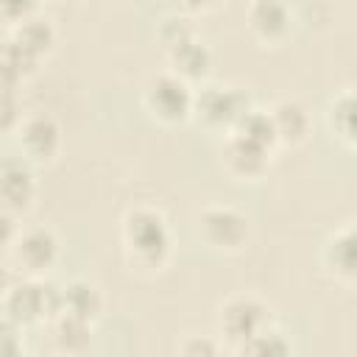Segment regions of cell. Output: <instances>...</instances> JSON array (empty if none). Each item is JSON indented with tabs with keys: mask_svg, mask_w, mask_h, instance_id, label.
Masks as SVG:
<instances>
[{
	"mask_svg": "<svg viewBox=\"0 0 357 357\" xmlns=\"http://www.w3.org/2000/svg\"><path fill=\"white\" fill-rule=\"evenodd\" d=\"M201 229L215 245L234 248L245 240V220L231 209H206L201 218Z\"/></svg>",
	"mask_w": 357,
	"mask_h": 357,
	"instance_id": "cell-7",
	"label": "cell"
},
{
	"mask_svg": "<svg viewBox=\"0 0 357 357\" xmlns=\"http://www.w3.org/2000/svg\"><path fill=\"white\" fill-rule=\"evenodd\" d=\"M61 312V290L39 282H20L6 293V318L17 326Z\"/></svg>",
	"mask_w": 357,
	"mask_h": 357,
	"instance_id": "cell-1",
	"label": "cell"
},
{
	"mask_svg": "<svg viewBox=\"0 0 357 357\" xmlns=\"http://www.w3.org/2000/svg\"><path fill=\"white\" fill-rule=\"evenodd\" d=\"M329 262L343 276H357V226L343 229L329 245Z\"/></svg>",
	"mask_w": 357,
	"mask_h": 357,
	"instance_id": "cell-14",
	"label": "cell"
},
{
	"mask_svg": "<svg viewBox=\"0 0 357 357\" xmlns=\"http://www.w3.org/2000/svg\"><path fill=\"white\" fill-rule=\"evenodd\" d=\"M14 39H17L22 47H28L31 53L42 56V53L53 45V28H50L47 20H31V17H28V20H22V22L17 25Z\"/></svg>",
	"mask_w": 357,
	"mask_h": 357,
	"instance_id": "cell-17",
	"label": "cell"
},
{
	"mask_svg": "<svg viewBox=\"0 0 357 357\" xmlns=\"http://www.w3.org/2000/svg\"><path fill=\"white\" fill-rule=\"evenodd\" d=\"M237 131L262 142V145H271L276 139V126H273V117L265 114V112H245L240 120H237Z\"/></svg>",
	"mask_w": 357,
	"mask_h": 357,
	"instance_id": "cell-18",
	"label": "cell"
},
{
	"mask_svg": "<svg viewBox=\"0 0 357 357\" xmlns=\"http://www.w3.org/2000/svg\"><path fill=\"white\" fill-rule=\"evenodd\" d=\"M181 351H184V354H215L218 346L209 343V340H190V343L181 346Z\"/></svg>",
	"mask_w": 357,
	"mask_h": 357,
	"instance_id": "cell-23",
	"label": "cell"
},
{
	"mask_svg": "<svg viewBox=\"0 0 357 357\" xmlns=\"http://www.w3.org/2000/svg\"><path fill=\"white\" fill-rule=\"evenodd\" d=\"M195 106L209 123H237L248 112V103L240 92L220 89V86H209L206 92H201Z\"/></svg>",
	"mask_w": 357,
	"mask_h": 357,
	"instance_id": "cell-5",
	"label": "cell"
},
{
	"mask_svg": "<svg viewBox=\"0 0 357 357\" xmlns=\"http://www.w3.org/2000/svg\"><path fill=\"white\" fill-rule=\"evenodd\" d=\"M271 117L276 126V137H282V139H301L307 131V112L293 100L279 103L271 112Z\"/></svg>",
	"mask_w": 357,
	"mask_h": 357,
	"instance_id": "cell-15",
	"label": "cell"
},
{
	"mask_svg": "<svg viewBox=\"0 0 357 357\" xmlns=\"http://www.w3.org/2000/svg\"><path fill=\"white\" fill-rule=\"evenodd\" d=\"M332 123L337 126L343 139L357 145V95H343L332 106Z\"/></svg>",
	"mask_w": 357,
	"mask_h": 357,
	"instance_id": "cell-19",
	"label": "cell"
},
{
	"mask_svg": "<svg viewBox=\"0 0 357 357\" xmlns=\"http://www.w3.org/2000/svg\"><path fill=\"white\" fill-rule=\"evenodd\" d=\"M184 6H190V8H201V6H209L212 0H181Z\"/></svg>",
	"mask_w": 357,
	"mask_h": 357,
	"instance_id": "cell-24",
	"label": "cell"
},
{
	"mask_svg": "<svg viewBox=\"0 0 357 357\" xmlns=\"http://www.w3.org/2000/svg\"><path fill=\"white\" fill-rule=\"evenodd\" d=\"M61 312H70V315H78V318H86L92 321L98 312H100V296L92 284L86 282H73L61 290Z\"/></svg>",
	"mask_w": 357,
	"mask_h": 357,
	"instance_id": "cell-12",
	"label": "cell"
},
{
	"mask_svg": "<svg viewBox=\"0 0 357 357\" xmlns=\"http://www.w3.org/2000/svg\"><path fill=\"white\" fill-rule=\"evenodd\" d=\"M89 337H92V329H89V321L86 318H78V315H70V312H61L59 321H56V343L64 349V351H81L89 346Z\"/></svg>",
	"mask_w": 357,
	"mask_h": 357,
	"instance_id": "cell-13",
	"label": "cell"
},
{
	"mask_svg": "<svg viewBox=\"0 0 357 357\" xmlns=\"http://www.w3.org/2000/svg\"><path fill=\"white\" fill-rule=\"evenodd\" d=\"M265 318H268V312H265V307L259 301H254V298H231L220 310V329L231 343L243 346V343H248L254 335H259L265 329Z\"/></svg>",
	"mask_w": 357,
	"mask_h": 357,
	"instance_id": "cell-3",
	"label": "cell"
},
{
	"mask_svg": "<svg viewBox=\"0 0 357 357\" xmlns=\"http://www.w3.org/2000/svg\"><path fill=\"white\" fill-rule=\"evenodd\" d=\"M265 151H268V145H262V142H257V139H251V137H245L240 131L231 134V139L226 142V159H229V165L237 173H245V176L259 173L265 167Z\"/></svg>",
	"mask_w": 357,
	"mask_h": 357,
	"instance_id": "cell-10",
	"label": "cell"
},
{
	"mask_svg": "<svg viewBox=\"0 0 357 357\" xmlns=\"http://www.w3.org/2000/svg\"><path fill=\"white\" fill-rule=\"evenodd\" d=\"M148 103H151V109L159 117H165V120H181L192 109L195 98L187 89L184 78H178V75H159L148 86Z\"/></svg>",
	"mask_w": 357,
	"mask_h": 357,
	"instance_id": "cell-4",
	"label": "cell"
},
{
	"mask_svg": "<svg viewBox=\"0 0 357 357\" xmlns=\"http://www.w3.org/2000/svg\"><path fill=\"white\" fill-rule=\"evenodd\" d=\"M0 6H3V17L8 22H22L36 8V0H0Z\"/></svg>",
	"mask_w": 357,
	"mask_h": 357,
	"instance_id": "cell-21",
	"label": "cell"
},
{
	"mask_svg": "<svg viewBox=\"0 0 357 357\" xmlns=\"http://www.w3.org/2000/svg\"><path fill=\"white\" fill-rule=\"evenodd\" d=\"M126 240L137 251V257L145 262H159L170 245L165 220L153 209H134L126 218Z\"/></svg>",
	"mask_w": 357,
	"mask_h": 357,
	"instance_id": "cell-2",
	"label": "cell"
},
{
	"mask_svg": "<svg viewBox=\"0 0 357 357\" xmlns=\"http://www.w3.org/2000/svg\"><path fill=\"white\" fill-rule=\"evenodd\" d=\"M20 265H25L28 271H45L53 259H56V237L45 229H31L20 237L17 248H14Z\"/></svg>",
	"mask_w": 357,
	"mask_h": 357,
	"instance_id": "cell-9",
	"label": "cell"
},
{
	"mask_svg": "<svg viewBox=\"0 0 357 357\" xmlns=\"http://www.w3.org/2000/svg\"><path fill=\"white\" fill-rule=\"evenodd\" d=\"M20 142L22 148L36 156V159H47L56 153L59 148V126L47 117V114H36V117H28L20 128Z\"/></svg>",
	"mask_w": 357,
	"mask_h": 357,
	"instance_id": "cell-8",
	"label": "cell"
},
{
	"mask_svg": "<svg viewBox=\"0 0 357 357\" xmlns=\"http://www.w3.org/2000/svg\"><path fill=\"white\" fill-rule=\"evenodd\" d=\"M14 329H17V324L6 318V321H3V335H0V351H3V354H20Z\"/></svg>",
	"mask_w": 357,
	"mask_h": 357,
	"instance_id": "cell-22",
	"label": "cell"
},
{
	"mask_svg": "<svg viewBox=\"0 0 357 357\" xmlns=\"http://www.w3.org/2000/svg\"><path fill=\"white\" fill-rule=\"evenodd\" d=\"M248 20H251V28L265 39L282 36L287 22H290L282 0H254L248 8Z\"/></svg>",
	"mask_w": 357,
	"mask_h": 357,
	"instance_id": "cell-11",
	"label": "cell"
},
{
	"mask_svg": "<svg viewBox=\"0 0 357 357\" xmlns=\"http://www.w3.org/2000/svg\"><path fill=\"white\" fill-rule=\"evenodd\" d=\"M240 351H251V354H287V351H290V346L284 343V337H282V335L262 329V332H259V335H254L248 343H243V346H240Z\"/></svg>",
	"mask_w": 357,
	"mask_h": 357,
	"instance_id": "cell-20",
	"label": "cell"
},
{
	"mask_svg": "<svg viewBox=\"0 0 357 357\" xmlns=\"http://www.w3.org/2000/svg\"><path fill=\"white\" fill-rule=\"evenodd\" d=\"M170 56H173V64H176V70L181 75H201L206 70V64H209L206 47L198 45L192 36L184 39V42H178V45H173L170 47Z\"/></svg>",
	"mask_w": 357,
	"mask_h": 357,
	"instance_id": "cell-16",
	"label": "cell"
},
{
	"mask_svg": "<svg viewBox=\"0 0 357 357\" xmlns=\"http://www.w3.org/2000/svg\"><path fill=\"white\" fill-rule=\"evenodd\" d=\"M0 195L6 212L25 209L33 198V176L20 159H6L3 162V176H0Z\"/></svg>",
	"mask_w": 357,
	"mask_h": 357,
	"instance_id": "cell-6",
	"label": "cell"
}]
</instances>
